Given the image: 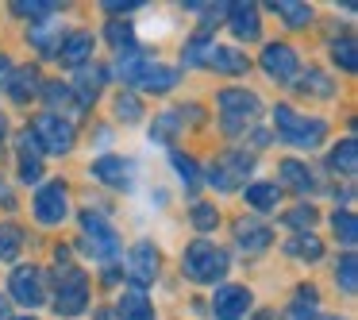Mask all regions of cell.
<instances>
[{"label":"cell","instance_id":"cell-1","mask_svg":"<svg viewBox=\"0 0 358 320\" xmlns=\"http://www.w3.org/2000/svg\"><path fill=\"white\" fill-rule=\"evenodd\" d=\"M273 124H278V135L285 143H293V147H320L327 135V124L320 116H301V112H293L289 104H281V109H273Z\"/></svg>","mask_w":358,"mask_h":320},{"label":"cell","instance_id":"cell-2","mask_svg":"<svg viewBox=\"0 0 358 320\" xmlns=\"http://www.w3.org/2000/svg\"><path fill=\"white\" fill-rule=\"evenodd\" d=\"M81 243H85V251L96 258V263H112V258L124 255V243H120L116 228H112L104 216H96L93 209L81 212Z\"/></svg>","mask_w":358,"mask_h":320},{"label":"cell","instance_id":"cell-3","mask_svg":"<svg viewBox=\"0 0 358 320\" xmlns=\"http://www.w3.org/2000/svg\"><path fill=\"white\" fill-rule=\"evenodd\" d=\"M227 266H231V258H227L216 243H204V239L193 243V247H185V255H181V270H185V278L204 281V286L224 278Z\"/></svg>","mask_w":358,"mask_h":320},{"label":"cell","instance_id":"cell-4","mask_svg":"<svg viewBox=\"0 0 358 320\" xmlns=\"http://www.w3.org/2000/svg\"><path fill=\"white\" fill-rule=\"evenodd\" d=\"M216 101H220V124H224L227 135H243V127L262 112V104L250 89H224Z\"/></svg>","mask_w":358,"mask_h":320},{"label":"cell","instance_id":"cell-5","mask_svg":"<svg viewBox=\"0 0 358 320\" xmlns=\"http://www.w3.org/2000/svg\"><path fill=\"white\" fill-rule=\"evenodd\" d=\"M27 132H31L35 143H39L43 151H50V155H70L73 139H78V135H73V124L66 116H58V112H43Z\"/></svg>","mask_w":358,"mask_h":320},{"label":"cell","instance_id":"cell-6","mask_svg":"<svg viewBox=\"0 0 358 320\" xmlns=\"http://www.w3.org/2000/svg\"><path fill=\"white\" fill-rule=\"evenodd\" d=\"M250 170H255V158H250L247 151H231V155H220L216 162L208 166V181L216 189H224V193H235V189L250 178Z\"/></svg>","mask_w":358,"mask_h":320},{"label":"cell","instance_id":"cell-7","mask_svg":"<svg viewBox=\"0 0 358 320\" xmlns=\"http://www.w3.org/2000/svg\"><path fill=\"white\" fill-rule=\"evenodd\" d=\"M85 305H89V278L78 266H66L62 286H58V297H55V312L58 316H81Z\"/></svg>","mask_w":358,"mask_h":320},{"label":"cell","instance_id":"cell-8","mask_svg":"<svg viewBox=\"0 0 358 320\" xmlns=\"http://www.w3.org/2000/svg\"><path fill=\"white\" fill-rule=\"evenodd\" d=\"M66 212H70V189H66V181H47L35 193V220L43 228H55L66 220Z\"/></svg>","mask_w":358,"mask_h":320},{"label":"cell","instance_id":"cell-9","mask_svg":"<svg viewBox=\"0 0 358 320\" xmlns=\"http://www.w3.org/2000/svg\"><path fill=\"white\" fill-rule=\"evenodd\" d=\"M8 286H12V297H16L20 305H27V309L47 301V274H43L39 266H16Z\"/></svg>","mask_w":358,"mask_h":320},{"label":"cell","instance_id":"cell-10","mask_svg":"<svg viewBox=\"0 0 358 320\" xmlns=\"http://www.w3.org/2000/svg\"><path fill=\"white\" fill-rule=\"evenodd\" d=\"M262 70L270 74L273 81L289 85V81L296 78V70H301V58H296V50L289 47V43H270V47L262 50Z\"/></svg>","mask_w":358,"mask_h":320},{"label":"cell","instance_id":"cell-11","mask_svg":"<svg viewBox=\"0 0 358 320\" xmlns=\"http://www.w3.org/2000/svg\"><path fill=\"white\" fill-rule=\"evenodd\" d=\"M250 289L247 286H216V293H212V312H216L220 320H239L247 316L250 309Z\"/></svg>","mask_w":358,"mask_h":320},{"label":"cell","instance_id":"cell-12","mask_svg":"<svg viewBox=\"0 0 358 320\" xmlns=\"http://www.w3.org/2000/svg\"><path fill=\"white\" fill-rule=\"evenodd\" d=\"M89 170H93L96 181H104V186H112V189H131V181H135V162L131 158L104 155V158H96Z\"/></svg>","mask_w":358,"mask_h":320},{"label":"cell","instance_id":"cell-13","mask_svg":"<svg viewBox=\"0 0 358 320\" xmlns=\"http://www.w3.org/2000/svg\"><path fill=\"white\" fill-rule=\"evenodd\" d=\"M127 274H131L135 286H147V281H155L158 274V247L150 239H139L131 251H127Z\"/></svg>","mask_w":358,"mask_h":320},{"label":"cell","instance_id":"cell-14","mask_svg":"<svg viewBox=\"0 0 358 320\" xmlns=\"http://www.w3.org/2000/svg\"><path fill=\"white\" fill-rule=\"evenodd\" d=\"M235 243H239L247 255H258V251H266L273 243V232L262 220H239V224H235Z\"/></svg>","mask_w":358,"mask_h":320},{"label":"cell","instance_id":"cell-15","mask_svg":"<svg viewBox=\"0 0 358 320\" xmlns=\"http://www.w3.org/2000/svg\"><path fill=\"white\" fill-rule=\"evenodd\" d=\"M227 27L235 32V39H258L262 24H258V8L255 4H227Z\"/></svg>","mask_w":358,"mask_h":320},{"label":"cell","instance_id":"cell-16","mask_svg":"<svg viewBox=\"0 0 358 320\" xmlns=\"http://www.w3.org/2000/svg\"><path fill=\"white\" fill-rule=\"evenodd\" d=\"M181 74L173 70V66H158V62H147L139 74H135V85L147 89V93H170L173 85H178Z\"/></svg>","mask_w":358,"mask_h":320},{"label":"cell","instance_id":"cell-17","mask_svg":"<svg viewBox=\"0 0 358 320\" xmlns=\"http://www.w3.org/2000/svg\"><path fill=\"white\" fill-rule=\"evenodd\" d=\"M201 66H212L216 74H247V70H250V62H247V55H243V50H235V47H216V43L208 47V55H204Z\"/></svg>","mask_w":358,"mask_h":320},{"label":"cell","instance_id":"cell-18","mask_svg":"<svg viewBox=\"0 0 358 320\" xmlns=\"http://www.w3.org/2000/svg\"><path fill=\"white\" fill-rule=\"evenodd\" d=\"M278 181L285 189H293V193H312L316 189V178H312L308 162H301V158H285L278 170Z\"/></svg>","mask_w":358,"mask_h":320},{"label":"cell","instance_id":"cell-19","mask_svg":"<svg viewBox=\"0 0 358 320\" xmlns=\"http://www.w3.org/2000/svg\"><path fill=\"white\" fill-rule=\"evenodd\" d=\"M89 55H93V35L89 32H73L70 39H62V47H58L62 66H73V70L89 66Z\"/></svg>","mask_w":358,"mask_h":320},{"label":"cell","instance_id":"cell-20","mask_svg":"<svg viewBox=\"0 0 358 320\" xmlns=\"http://www.w3.org/2000/svg\"><path fill=\"white\" fill-rule=\"evenodd\" d=\"M120 316L124 320H155V305H150L147 289L131 286L120 293Z\"/></svg>","mask_w":358,"mask_h":320},{"label":"cell","instance_id":"cell-21","mask_svg":"<svg viewBox=\"0 0 358 320\" xmlns=\"http://www.w3.org/2000/svg\"><path fill=\"white\" fill-rule=\"evenodd\" d=\"M104 78H108V74H104L101 66H81V70H78V85H73V97H78V104H89V101H93V97L101 93Z\"/></svg>","mask_w":358,"mask_h":320},{"label":"cell","instance_id":"cell-22","mask_svg":"<svg viewBox=\"0 0 358 320\" xmlns=\"http://www.w3.org/2000/svg\"><path fill=\"white\" fill-rule=\"evenodd\" d=\"M285 255L304 258V263H316V258L324 255V243H320V235H312V232H296L293 239L285 243Z\"/></svg>","mask_w":358,"mask_h":320},{"label":"cell","instance_id":"cell-23","mask_svg":"<svg viewBox=\"0 0 358 320\" xmlns=\"http://www.w3.org/2000/svg\"><path fill=\"white\" fill-rule=\"evenodd\" d=\"M327 166H331L335 174H355V166H358V143H355V135H347L339 147H331Z\"/></svg>","mask_w":358,"mask_h":320},{"label":"cell","instance_id":"cell-24","mask_svg":"<svg viewBox=\"0 0 358 320\" xmlns=\"http://www.w3.org/2000/svg\"><path fill=\"white\" fill-rule=\"evenodd\" d=\"M39 89V78H35V70L27 66V70H12V78H8V97L12 101H31V93Z\"/></svg>","mask_w":358,"mask_h":320},{"label":"cell","instance_id":"cell-25","mask_svg":"<svg viewBox=\"0 0 358 320\" xmlns=\"http://www.w3.org/2000/svg\"><path fill=\"white\" fill-rule=\"evenodd\" d=\"M243 197H247V204H255V209H262V212L278 209V201H281L278 186H270V181H255V186H247Z\"/></svg>","mask_w":358,"mask_h":320},{"label":"cell","instance_id":"cell-26","mask_svg":"<svg viewBox=\"0 0 358 320\" xmlns=\"http://www.w3.org/2000/svg\"><path fill=\"white\" fill-rule=\"evenodd\" d=\"M273 12H278L281 20H285L289 27H304L312 24V8L308 4H301V0H278V4H270Z\"/></svg>","mask_w":358,"mask_h":320},{"label":"cell","instance_id":"cell-27","mask_svg":"<svg viewBox=\"0 0 358 320\" xmlns=\"http://www.w3.org/2000/svg\"><path fill=\"white\" fill-rule=\"evenodd\" d=\"M24 247V232L16 224H0V263H16Z\"/></svg>","mask_w":358,"mask_h":320},{"label":"cell","instance_id":"cell-28","mask_svg":"<svg viewBox=\"0 0 358 320\" xmlns=\"http://www.w3.org/2000/svg\"><path fill=\"white\" fill-rule=\"evenodd\" d=\"M331 55H335V62H339V70H343V74H355V66H358L355 35H339V39L331 43Z\"/></svg>","mask_w":358,"mask_h":320},{"label":"cell","instance_id":"cell-29","mask_svg":"<svg viewBox=\"0 0 358 320\" xmlns=\"http://www.w3.org/2000/svg\"><path fill=\"white\" fill-rule=\"evenodd\" d=\"M185 124V109H173V112H162V116L155 120V127H150V139H170L173 132H178V127Z\"/></svg>","mask_w":358,"mask_h":320},{"label":"cell","instance_id":"cell-30","mask_svg":"<svg viewBox=\"0 0 358 320\" xmlns=\"http://www.w3.org/2000/svg\"><path fill=\"white\" fill-rule=\"evenodd\" d=\"M55 0H16L12 4V12L16 16H31V20H55Z\"/></svg>","mask_w":358,"mask_h":320},{"label":"cell","instance_id":"cell-31","mask_svg":"<svg viewBox=\"0 0 358 320\" xmlns=\"http://www.w3.org/2000/svg\"><path fill=\"white\" fill-rule=\"evenodd\" d=\"M335 281H339V289L343 293H355L358 289V258L350 255H343V263H339V270H335Z\"/></svg>","mask_w":358,"mask_h":320},{"label":"cell","instance_id":"cell-32","mask_svg":"<svg viewBox=\"0 0 358 320\" xmlns=\"http://www.w3.org/2000/svg\"><path fill=\"white\" fill-rule=\"evenodd\" d=\"M170 162H173V170H178V178L185 181L189 189H196V186H201V170H196V162H193L189 155H181V151H173V155H170Z\"/></svg>","mask_w":358,"mask_h":320},{"label":"cell","instance_id":"cell-33","mask_svg":"<svg viewBox=\"0 0 358 320\" xmlns=\"http://www.w3.org/2000/svg\"><path fill=\"white\" fill-rule=\"evenodd\" d=\"M104 35H108V43L120 50V55H124V50H135V32L127 24H116V20H112V24L104 27Z\"/></svg>","mask_w":358,"mask_h":320},{"label":"cell","instance_id":"cell-34","mask_svg":"<svg viewBox=\"0 0 358 320\" xmlns=\"http://www.w3.org/2000/svg\"><path fill=\"white\" fill-rule=\"evenodd\" d=\"M331 228H335V235H339L347 247H355V239H358V228H355V212H335L331 216Z\"/></svg>","mask_w":358,"mask_h":320},{"label":"cell","instance_id":"cell-35","mask_svg":"<svg viewBox=\"0 0 358 320\" xmlns=\"http://www.w3.org/2000/svg\"><path fill=\"white\" fill-rule=\"evenodd\" d=\"M301 89H304V93H312V97H331V78L320 74V70H308L301 78Z\"/></svg>","mask_w":358,"mask_h":320},{"label":"cell","instance_id":"cell-36","mask_svg":"<svg viewBox=\"0 0 358 320\" xmlns=\"http://www.w3.org/2000/svg\"><path fill=\"white\" fill-rule=\"evenodd\" d=\"M116 116L124 120V124H139V120H143V104L135 101L131 93H120L116 97Z\"/></svg>","mask_w":358,"mask_h":320},{"label":"cell","instance_id":"cell-37","mask_svg":"<svg viewBox=\"0 0 358 320\" xmlns=\"http://www.w3.org/2000/svg\"><path fill=\"white\" fill-rule=\"evenodd\" d=\"M285 224H289V228H296V232H308V228L316 224V209H312L308 201L296 204L293 212H285Z\"/></svg>","mask_w":358,"mask_h":320},{"label":"cell","instance_id":"cell-38","mask_svg":"<svg viewBox=\"0 0 358 320\" xmlns=\"http://www.w3.org/2000/svg\"><path fill=\"white\" fill-rule=\"evenodd\" d=\"M216 220H220L216 204H193V228H196V232H212Z\"/></svg>","mask_w":358,"mask_h":320},{"label":"cell","instance_id":"cell-39","mask_svg":"<svg viewBox=\"0 0 358 320\" xmlns=\"http://www.w3.org/2000/svg\"><path fill=\"white\" fill-rule=\"evenodd\" d=\"M55 39H62V32H58V27H31V43L39 50H47V55H55Z\"/></svg>","mask_w":358,"mask_h":320},{"label":"cell","instance_id":"cell-40","mask_svg":"<svg viewBox=\"0 0 358 320\" xmlns=\"http://www.w3.org/2000/svg\"><path fill=\"white\" fill-rule=\"evenodd\" d=\"M43 97H47L55 109H62V104L73 101V89L70 85H58V81H47V85H43Z\"/></svg>","mask_w":358,"mask_h":320},{"label":"cell","instance_id":"cell-41","mask_svg":"<svg viewBox=\"0 0 358 320\" xmlns=\"http://www.w3.org/2000/svg\"><path fill=\"white\" fill-rule=\"evenodd\" d=\"M104 8L112 12V16H127V12H135V8H143L139 0H108Z\"/></svg>","mask_w":358,"mask_h":320},{"label":"cell","instance_id":"cell-42","mask_svg":"<svg viewBox=\"0 0 358 320\" xmlns=\"http://www.w3.org/2000/svg\"><path fill=\"white\" fill-rule=\"evenodd\" d=\"M293 320H343V316H327V312H316V309H308V312L293 309Z\"/></svg>","mask_w":358,"mask_h":320},{"label":"cell","instance_id":"cell-43","mask_svg":"<svg viewBox=\"0 0 358 320\" xmlns=\"http://www.w3.org/2000/svg\"><path fill=\"white\" fill-rule=\"evenodd\" d=\"M4 135H8V120H4V112H0V143H4Z\"/></svg>","mask_w":358,"mask_h":320},{"label":"cell","instance_id":"cell-44","mask_svg":"<svg viewBox=\"0 0 358 320\" xmlns=\"http://www.w3.org/2000/svg\"><path fill=\"white\" fill-rule=\"evenodd\" d=\"M12 312H8V301H4V297H0V320H8Z\"/></svg>","mask_w":358,"mask_h":320},{"label":"cell","instance_id":"cell-45","mask_svg":"<svg viewBox=\"0 0 358 320\" xmlns=\"http://www.w3.org/2000/svg\"><path fill=\"white\" fill-rule=\"evenodd\" d=\"M258 320H278V316H273V312H262V316H258Z\"/></svg>","mask_w":358,"mask_h":320},{"label":"cell","instance_id":"cell-46","mask_svg":"<svg viewBox=\"0 0 358 320\" xmlns=\"http://www.w3.org/2000/svg\"><path fill=\"white\" fill-rule=\"evenodd\" d=\"M16 320H35V316H16Z\"/></svg>","mask_w":358,"mask_h":320},{"label":"cell","instance_id":"cell-47","mask_svg":"<svg viewBox=\"0 0 358 320\" xmlns=\"http://www.w3.org/2000/svg\"><path fill=\"white\" fill-rule=\"evenodd\" d=\"M4 66H8V62H4V58H0V70H4Z\"/></svg>","mask_w":358,"mask_h":320}]
</instances>
